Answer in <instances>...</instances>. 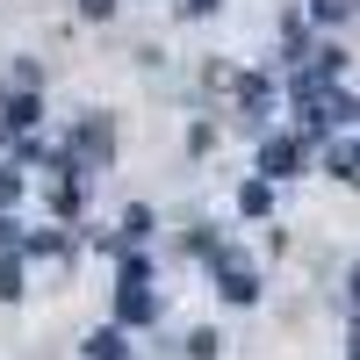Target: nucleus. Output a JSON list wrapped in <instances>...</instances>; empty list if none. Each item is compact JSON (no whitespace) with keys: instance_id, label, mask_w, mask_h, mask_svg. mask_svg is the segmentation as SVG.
Returning a JSON list of instances; mask_svg holds the SVG:
<instances>
[{"instance_id":"1","label":"nucleus","mask_w":360,"mask_h":360,"mask_svg":"<svg viewBox=\"0 0 360 360\" xmlns=\"http://www.w3.org/2000/svg\"><path fill=\"white\" fill-rule=\"evenodd\" d=\"M217 281H224V303H252V295H259V274L238 266V259H217Z\"/></svg>"},{"instance_id":"2","label":"nucleus","mask_w":360,"mask_h":360,"mask_svg":"<svg viewBox=\"0 0 360 360\" xmlns=\"http://www.w3.org/2000/svg\"><path fill=\"white\" fill-rule=\"evenodd\" d=\"M295 159H303V144L274 137V144H266V152H259V173H266V180H288V173H295Z\"/></svg>"},{"instance_id":"3","label":"nucleus","mask_w":360,"mask_h":360,"mask_svg":"<svg viewBox=\"0 0 360 360\" xmlns=\"http://www.w3.org/2000/svg\"><path fill=\"white\" fill-rule=\"evenodd\" d=\"M152 310H159L152 288H144V281H123V295H115V317H123V324H144Z\"/></svg>"},{"instance_id":"4","label":"nucleus","mask_w":360,"mask_h":360,"mask_svg":"<svg viewBox=\"0 0 360 360\" xmlns=\"http://www.w3.org/2000/svg\"><path fill=\"white\" fill-rule=\"evenodd\" d=\"M79 152H86V159H108V123H101V115L79 130Z\"/></svg>"},{"instance_id":"5","label":"nucleus","mask_w":360,"mask_h":360,"mask_svg":"<svg viewBox=\"0 0 360 360\" xmlns=\"http://www.w3.org/2000/svg\"><path fill=\"white\" fill-rule=\"evenodd\" d=\"M15 295H22V266L0 252V303H15Z\"/></svg>"},{"instance_id":"6","label":"nucleus","mask_w":360,"mask_h":360,"mask_svg":"<svg viewBox=\"0 0 360 360\" xmlns=\"http://www.w3.org/2000/svg\"><path fill=\"white\" fill-rule=\"evenodd\" d=\"M86 353H94V360H123V339L101 332V339H86Z\"/></svg>"},{"instance_id":"7","label":"nucleus","mask_w":360,"mask_h":360,"mask_svg":"<svg viewBox=\"0 0 360 360\" xmlns=\"http://www.w3.org/2000/svg\"><path fill=\"white\" fill-rule=\"evenodd\" d=\"M108 8H115V0H79V15H86V22H101Z\"/></svg>"},{"instance_id":"8","label":"nucleus","mask_w":360,"mask_h":360,"mask_svg":"<svg viewBox=\"0 0 360 360\" xmlns=\"http://www.w3.org/2000/svg\"><path fill=\"white\" fill-rule=\"evenodd\" d=\"M15 195H22V180H15V173H0V209H8Z\"/></svg>"},{"instance_id":"9","label":"nucleus","mask_w":360,"mask_h":360,"mask_svg":"<svg viewBox=\"0 0 360 360\" xmlns=\"http://www.w3.org/2000/svg\"><path fill=\"white\" fill-rule=\"evenodd\" d=\"M180 8H188V15H209V8H217V0H180Z\"/></svg>"},{"instance_id":"10","label":"nucleus","mask_w":360,"mask_h":360,"mask_svg":"<svg viewBox=\"0 0 360 360\" xmlns=\"http://www.w3.org/2000/svg\"><path fill=\"white\" fill-rule=\"evenodd\" d=\"M8 245H15V224H8V217H0V252H8Z\"/></svg>"}]
</instances>
